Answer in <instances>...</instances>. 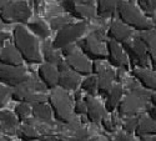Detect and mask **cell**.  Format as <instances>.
Returning a JSON list of instances; mask_svg holds the SVG:
<instances>
[{
	"instance_id": "6da1fadb",
	"label": "cell",
	"mask_w": 156,
	"mask_h": 141,
	"mask_svg": "<svg viewBox=\"0 0 156 141\" xmlns=\"http://www.w3.org/2000/svg\"><path fill=\"white\" fill-rule=\"evenodd\" d=\"M12 40L14 46L19 51L23 60L28 64H40L43 56L40 54V45L37 39L31 35L28 29L21 24L15 25L12 30Z\"/></svg>"
},
{
	"instance_id": "7a4b0ae2",
	"label": "cell",
	"mask_w": 156,
	"mask_h": 141,
	"mask_svg": "<svg viewBox=\"0 0 156 141\" xmlns=\"http://www.w3.org/2000/svg\"><path fill=\"white\" fill-rule=\"evenodd\" d=\"M49 105L54 118L64 124H69L74 120V105L70 95L62 89H53L48 96Z\"/></svg>"
},
{
	"instance_id": "3957f363",
	"label": "cell",
	"mask_w": 156,
	"mask_h": 141,
	"mask_svg": "<svg viewBox=\"0 0 156 141\" xmlns=\"http://www.w3.org/2000/svg\"><path fill=\"white\" fill-rule=\"evenodd\" d=\"M130 91L131 93L125 96L116 108L120 116H135L147 106V101L150 100V93L146 91V89H141L137 85H133Z\"/></svg>"
},
{
	"instance_id": "277c9868",
	"label": "cell",
	"mask_w": 156,
	"mask_h": 141,
	"mask_svg": "<svg viewBox=\"0 0 156 141\" xmlns=\"http://www.w3.org/2000/svg\"><path fill=\"white\" fill-rule=\"evenodd\" d=\"M116 14L120 21L127 25L129 28H133L137 31L151 30V23L131 2L121 0L116 8Z\"/></svg>"
},
{
	"instance_id": "5b68a950",
	"label": "cell",
	"mask_w": 156,
	"mask_h": 141,
	"mask_svg": "<svg viewBox=\"0 0 156 141\" xmlns=\"http://www.w3.org/2000/svg\"><path fill=\"white\" fill-rule=\"evenodd\" d=\"M31 16V10L25 0L10 2L0 12L3 24H27Z\"/></svg>"
},
{
	"instance_id": "8992f818",
	"label": "cell",
	"mask_w": 156,
	"mask_h": 141,
	"mask_svg": "<svg viewBox=\"0 0 156 141\" xmlns=\"http://www.w3.org/2000/svg\"><path fill=\"white\" fill-rule=\"evenodd\" d=\"M102 36L99 33H91L84 39L77 40V48L81 50V53L86 55L89 59L94 61L96 60H105L106 59V45L102 43Z\"/></svg>"
},
{
	"instance_id": "52a82bcc",
	"label": "cell",
	"mask_w": 156,
	"mask_h": 141,
	"mask_svg": "<svg viewBox=\"0 0 156 141\" xmlns=\"http://www.w3.org/2000/svg\"><path fill=\"white\" fill-rule=\"evenodd\" d=\"M87 29V24L86 21H79V23H71L68 26L62 28L61 30L58 31L56 36L53 43V46L58 50L75 44L77 40H80V37L85 34Z\"/></svg>"
},
{
	"instance_id": "ba28073f",
	"label": "cell",
	"mask_w": 156,
	"mask_h": 141,
	"mask_svg": "<svg viewBox=\"0 0 156 141\" xmlns=\"http://www.w3.org/2000/svg\"><path fill=\"white\" fill-rule=\"evenodd\" d=\"M122 49L126 55H129L130 60L137 68H147L149 66V55L144 43L139 36H134L122 43Z\"/></svg>"
},
{
	"instance_id": "9c48e42d",
	"label": "cell",
	"mask_w": 156,
	"mask_h": 141,
	"mask_svg": "<svg viewBox=\"0 0 156 141\" xmlns=\"http://www.w3.org/2000/svg\"><path fill=\"white\" fill-rule=\"evenodd\" d=\"M29 74L23 65L21 66H8L0 64V83L5 86L14 89L15 86L27 81Z\"/></svg>"
},
{
	"instance_id": "30bf717a",
	"label": "cell",
	"mask_w": 156,
	"mask_h": 141,
	"mask_svg": "<svg viewBox=\"0 0 156 141\" xmlns=\"http://www.w3.org/2000/svg\"><path fill=\"white\" fill-rule=\"evenodd\" d=\"M45 90H46V87L40 80H37L34 78V76L29 75L27 81H24L23 84H20L12 89L11 99L14 101L24 102L27 100V97L29 95H31L33 93H43Z\"/></svg>"
},
{
	"instance_id": "8fae6325",
	"label": "cell",
	"mask_w": 156,
	"mask_h": 141,
	"mask_svg": "<svg viewBox=\"0 0 156 141\" xmlns=\"http://www.w3.org/2000/svg\"><path fill=\"white\" fill-rule=\"evenodd\" d=\"M65 62L66 65L70 68V70H73L74 72H76L77 75H90L91 72V62H90V59L84 55L79 48H76L73 53L68 56H65Z\"/></svg>"
},
{
	"instance_id": "7c38bea8",
	"label": "cell",
	"mask_w": 156,
	"mask_h": 141,
	"mask_svg": "<svg viewBox=\"0 0 156 141\" xmlns=\"http://www.w3.org/2000/svg\"><path fill=\"white\" fill-rule=\"evenodd\" d=\"M106 59L111 66L119 68L122 70H129V58L122 46L114 40H109L106 43Z\"/></svg>"
},
{
	"instance_id": "4fadbf2b",
	"label": "cell",
	"mask_w": 156,
	"mask_h": 141,
	"mask_svg": "<svg viewBox=\"0 0 156 141\" xmlns=\"http://www.w3.org/2000/svg\"><path fill=\"white\" fill-rule=\"evenodd\" d=\"M62 6L74 18L81 21H87L96 15V8H94V5L83 4L77 0H64Z\"/></svg>"
},
{
	"instance_id": "5bb4252c",
	"label": "cell",
	"mask_w": 156,
	"mask_h": 141,
	"mask_svg": "<svg viewBox=\"0 0 156 141\" xmlns=\"http://www.w3.org/2000/svg\"><path fill=\"white\" fill-rule=\"evenodd\" d=\"M56 69L59 71V83L58 86H60L62 90L66 91H73L76 90L77 86L80 85V75H77L70 68L66 65V62L64 60L56 65Z\"/></svg>"
},
{
	"instance_id": "9a60e30c",
	"label": "cell",
	"mask_w": 156,
	"mask_h": 141,
	"mask_svg": "<svg viewBox=\"0 0 156 141\" xmlns=\"http://www.w3.org/2000/svg\"><path fill=\"white\" fill-rule=\"evenodd\" d=\"M37 76L39 80H40L46 89H56L58 83H59V71L56 69L55 65H51V64H41L37 69Z\"/></svg>"
},
{
	"instance_id": "2e32d148",
	"label": "cell",
	"mask_w": 156,
	"mask_h": 141,
	"mask_svg": "<svg viewBox=\"0 0 156 141\" xmlns=\"http://www.w3.org/2000/svg\"><path fill=\"white\" fill-rule=\"evenodd\" d=\"M84 100L86 104V118L90 122H100L106 116L105 108L100 104V101H98V99H95V96L86 95Z\"/></svg>"
},
{
	"instance_id": "e0dca14e",
	"label": "cell",
	"mask_w": 156,
	"mask_h": 141,
	"mask_svg": "<svg viewBox=\"0 0 156 141\" xmlns=\"http://www.w3.org/2000/svg\"><path fill=\"white\" fill-rule=\"evenodd\" d=\"M133 35L131 28H129L127 25L121 23L120 20H114L108 30V36L110 37V40H114L119 44H122L124 41L129 40Z\"/></svg>"
},
{
	"instance_id": "ac0fdd59",
	"label": "cell",
	"mask_w": 156,
	"mask_h": 141,
	"mask_svg": "<svg viewBox=\"0 0 156 141\" xmlns=\"http://www.w3.org/2000/svg\"><path fill=\"white\" fill-rule=\"evenodd\" d=\"M19 127V120L8 110H0V132H3L5 136L15 135Z\"/></svg>"
},
{
	"instance_id": "d6986e66",
	"label": "cell",
	"mask_w": 156,
	"mask_h": 141,
	"mask_svg": "<svg viewBox=\"0 0 156 141\" xmlns=\"http://www.w3.org/2000/svg\"><path fill=\"white\" fill-rule=\"evenodd\" d=\"M23 58L14 45H6L0 51V64L8 66H21Z\"/></svg>"
},
{
	"instance_id": "ffe728a7",
	"label": "cell",
	"mask_w": 156,
	"mask_h": 141,
	"mask_svg": "<svg viewBox=\"0 0 156 141\" xmlns=\"http://www.w3.org/2000/svg\"><path fill=\"white\" fill-rule=\"evenodd\" d=\"M134 78L147 90L156 91V74L146 68H135L133 70Z\"/></svg>"
},
{
	"instance_id": "44dd1931",
	"label": "cell",
	"mask_w": 156,
	"mask_h": 141,
	"mask_svg": "<svg viewBox=\"0 0 156 141\" xmlns=\"http://www.w3.org/2000/svg\"><path fill=\"white\" fill-rule=\"evenodd\" d=\"M96 78H98V93L100 95H108L116 79L115 71L106 66Z\"/></svg>"
},
{
	"instance_id": "7402d4cb",
	"label": "cell",
	"mask_w": 156,
	"mask_h": 141,
	"mask_svg": "<svg viewBox=\"0 0 156 141\" xmlns=\"http://www.w3.org/2000/svg\"><path fill=\"white\" fill-rule=\"evenodd\" d=\"M141 41L144 43L149 59L151 60L154 68L156 69V30H146V31H141L137 35Z\"/></svg>"
},
{
	"instance_id": "603a6c76",
	"label": "cell",
	"mask_w": 156,
	"mask_h": 141,
	"mask_svg": "<svg viewBox=\"0 0 156 141\" xmlns=\"http://www.w3.org/2000/svg\"><path fill=\"white\" fill-rule=\"evenodd\" d=\"M122 94H124V89H122V86L120 84L112 85V87L110 89V91L106 95L108 97H106V101H105V110L111 112V111H114L116 108H118L119 102L121 101Z\"/></svg>"
},
{
	"instance_id": "cb8c5ba5",
	"label": "cell",
	"mask_w": 156,
	"mask_h": 141,
	"mask_svg": "<svg viewBox=\"0 0 156 141\" xmlns=\"http://www.w3.org/2000/svg\"><path fill=\"white\" fill-rule=\"evenodd\" d=\"M135 134L139 137L156 135V121L150 116H141L139 118V122L135 129Z\"/></svg>"
},
{
	"instance_id": "d4e9b609",
	"label": "cell",
	"mask_w": 156,
	"mask_h": 141,
	"mask_svg": "<svg viewBox=\"0 0 156 141\" xmlns=\"http://www.w3.org/2000/svg\"><path fill=\"white\" fill-rule=\"evenodd\" d=\"M43 58L46 61V64H51V65H59L62 61V55L61 53L56 51L58 49H55L53 46V43H50L49 40H45L43 44Z\"/></svg>"
},
{
	"instance_id": "484cf974",
	"label": "cell",
	"mask_w": 156,
	"mask_h": 141,
	"mask_svg": "<svg viewBox=\"0 0 156 141\" xmlns=\"http://www.w3.org/2000/svg\"><path fill=\"white\" fill-rule=\"evenodd\" d=\"M16 134H18L19 139L23 141H35V140H41V137H43L40 131H37L36 127L28 121L24 125H20L18 127Z\"/></svg>"
},
{
	"instance_id": "4316f807",
	"label": "cell",
	"mask_w": 156,
	"mask_h": 141,
	"mask_svg": "<svg viewBox=\"0 0 156 141\" xmlns=\"http://www.w3.org/2000/svg\"><path fill=\"white\" fill-rule=\"evenodd\" d=\"M121 0H96V14L108 18L116 12V8H118L119 3Z\"/></svg>"
},
{
	"instance_id": "83f0119b",
	"label": "cell",
	"mask_w": 156,
	"mask_h": 141,
	"mask_svg": "<svg viewBox=\"0 0 156 141\" xmlns=\"http://www.w3.org/2000/svg\"><path fill=\"white\" fill-rule=\"evenodd\" d=\"M89 139V132L84 127H80L77 124L74 122L73 132L70 134H62L59 136L58 141H86Z\"/></svg>"
},
{
	"instance_id": "f1b7e54d",
	"label": "cell",
	"mask_w": 156,
	"mask_h": 141,
	"mask_svg": "<svg viewBox=\"0 0 156 141\" xmlns=\"http://www.w3.org/2000/svg\"><path fill=\"white\" fill-rule=\"evenodd\" d=\"M31 115L40 121H50L51 116H53V111H51L50 105L46 102H41V104H35L31 106Z\"/></svg>"
},
{
	"instance_id": "f546056e",
	"label": "cell",
	"mask_w": 156,
	"mask_h": 141,
	"mask_svg": "<svg viewBox=\"0 0 156 141\" xmlns=\"http://www.w3.org/2000/svg\"><path fill=\"white\" fill-rule=\"evenodd\" d=\"M29 30L33 31L36 36H39L40 39L46 40L50 35V29L48 28V25L43 20H35L29 24Z\"/></svg>"
},
{
	"instance_id": "4dcf8cb0",
	"label": "cell",
	"mask_w": 156,
	"mask_h": 141,
	"mask_svg": "<svg viewBox=\"0 0 156 141\" xmlns=\"http://www.w3.org/2000/svg\"><path fill=\"white\" fill-rule=\"evenodd\" d=\"M14 114L18 118L19 122L28 120V118L31 115V106L27 102H19V104L14 108Z\"/></svg>"
},
{
	"instance_id": "1f68e13d",
	"label": "cell",
	"mask_w": 156,
	"mask_h": 141,
	"mask_svg": "<svg viewBox=\"0 0 156 141\" xmlns=\"http://www.w3.org/2000/svg\"><path fill=\"white\" fill-rule=\"evenodd\" d=\"M81 89L86 91L89 95H95L98 91V78L96 76H87V78L81 83Z\"/></svg>"
},
{
	"instance_id": "d6a6232c",
	"label": "cell",
	"mask_w": 156,
	"mask_h": 141,
	"mask_svg": "<svg viewBox=\"0 0 156 141\" xmlns=\"http://www.w3.org/2000/svg\"><path fill=\"white\" fill-rule=\"evenodd\" d=\"M73 19L70 16H56L50 20V28L51 30H61L62 28L70 25Z\"/></svg>"
},
{
	"instance_id": "836d02e7",
	"label": "cell",
	"mask_w": 156,
	"mask_h": 141,
	"mask_svg": "<svg viewBox=\"0 0 156 141\" xmlns=\"http://www.w3.org/2000/svg\"><path fill=\"white\" fill-rule=\"evenodd\" d=\"M137 4L145 14L154 16L156 12V0H137Z\"/></svg>"
},
{
	"instance_id": "e575fe53",
	"label": "cell",
	"mask_w": 156,
	"mask_h": 141,
	"mask_svg": "<svg viewBox=\"0 0 156 141\" xmlns=\"http://www.w3.org/2000/svg\"><path fill=\"white\" fill-rule=\"evenodd\" d=\"M48 100V96L43 93H33L31 95H29L27 97V100H25L24 102H27V104H29L30 106L35 105V104H41V102H46Z\"/></svg>"
},
{
	"instance_id": "d590c367",
	"label": "cell",
	"mask_w": 156,
	"mask_h": 141,
	"mask_svg": "<svg viewBox=\"0 0 156 141\" xmlns=\"http://www.w3.org/2000/svg\"><path fill=\"white\" fill-rule=\"evenodd\" d=\"M11 93H12L11 87L5 86V85L0 86V110H2L6 105V102L11 99Z\"/></svg>"
},
{
	"instance_id": "8d00e7d4",
	"label": "cell",
	"mask_w": 156,
	"mask_h": 141,
	"mask_svg": "<svg viewBox=\"0 0 156 141\" xmlns=\"http://www.w3.org/2000/svg\"><path fill=\"white\" fill-rule=\"evenodd\" d=\"M137 122H139V118L137 116H130L127 118L125 121H124V125H122V130L127 134H133L137 126Z\"/></svg>"
},
{
	"instance_id": "74e56055",
	"label": "cell",
	"mask_w": 156,
	"mask_h": 141,
	"mask_svg": "<svg viewBox=\"0 0 156 141\" xmlns=\"http://www.w3.org/2000/svg\"><path fill=\"white\" fill-rule=\"evenodd\" d=\"M74 114L75 115H86V104L85 100H77L74 104Z\"/></svg>"
},
{
	"instance_id": "f35d334b",
	"label": "cell",
	"mask_w": 156,
	"mask_h": 141,
	"mask_svg": "<svg viewBox=\"0 0 156 141\" xmlns=\"http://www.w3.org/2000/svg\"><path fill=\"white\" fill-rule=\"evenodd\" d=\"M131 135L125 132V131H121V132H118L115 136H114V140L112 141H129V140H131Z\"/></svg>"
},
{
	"instance_id": "ab89813d",
	"label": "cell",
	"mask_w": 156,
	"mask_h": 141,
	"mask_svg": "<svg viewBox=\"0 0 156 141\" xmlns=\"http://www.w3.org/2000/svg\"><path fill=\"white\" fill-rule=\"evenodd\" d=\"M101 122H102V125H104V127H105V130L106 131H109V132H112L114 131V125H112V121L110 120V119H108L106 116L102 120H101Z\"/></svg>"
},
{
	"instance_id": "60d3db41",
	"label": "cell",
	"mask_w": 156,
	"mask_h": 141,
	"mask_svg": "<svg viewBox=\"0 0 156 141\" xmlns=\"http://www.w3.org/2000/svg\"><path fill=\"white\" fill-rule=\"evenodd\" d=\"M10 39V34L2 31L0 33V48H4V44Z\"/></svg>"
},
{
	"instance_id": "b9f144b4",
	"label": "cell",
	"mask_w": 156,
	"mask_h": 141,
	"mask_svg": "<svg viewBox=\"0 0 156 141\" xmlns=\"http://www.w3.org/2000/svg\"><path fill=\"white\" fill-rule=\"evenodd\" d=\"M149 116H150L152 120H155V121H156V106H154V108L149 109Z\"/></svg>"
},
{
	"instance_id": "7bdbcfd3",
	"label": "cell",
	"mask_w": 156,
	"mask_h": 141,
	"mask_svg": "<svg viewBox=\"0 0 156 141\" xmlns=\"http://www.w3.org/2000/svg\"><path fill=\"white\" fill-rule=\"evenodd\" d=\"M142 141H156V135H150V136H142Z\"/></svg>"
},
{
	"instance_id": "ee69618b",
	"label": "cell",
	"mask_w": 156,
	"mask_h": 141,
	"mask_svg": "<svg viewBox=\"0 0 156 141\" xmlns=\"http://www.w3.org/2000/svg\"><path fill=\"white\" fill-rule=\"evenodd\" d=\"M11 2V0H0V12H2V10Z\"/></svg>"
},
{
	"instance_id": "f6af8a7d",
	"label": "cell",
	"mask_w": 156,
	"mask_h": 141,
	"mask_svg": "<svg viewBox=\"0 0 156 141\" xmlns=\"http://www.w3.org/2000/svg\"><path fill=\"white\" fill-rule=\"evenodd\" d=\"M150 102H151L154 106H156V93L152 94V95H150Z\"/></svg>"
},
{
	"instance_id": "bcb514c9",
	"label": "cell",
	"mask_w": 156,
	"mask_h": 141,
	"mask_svg": "<svg viewBox=\"0 0 156 141\" xmlns=\"http://www.w3.org/2000/svg\"><path fill=\"white\" fill-rule=\"evenodd\" d=\"M77 2H80L83 4H87V5H94L95 0H77Z\"/></svg>"
},
{
	"instance_id": "7dc6e473",
	"label": "cell",
	"mask_w": 156,
	"mask_h": 141,
	"mask_svg": "<svg viewBox=\"0 0 156 141\" xmlns=\"http://www.w3.org/2000/svg\"><path fill=\"white\" fill-rule=\"evenodd\" d=\"M77 100H81V91L80 90H77L75 93V101H77Z\"/></svg>"
},
{
	"instance_id": "c3c4849f",
	"label": "cell",
	"mask_w": 156,
	"mask_h": 141,
	"mask_svg": "<svg viewBox=\"0 0 156 141\" xmlns=\"http://www.w3.org/2000/svg\"><path fill=\"white\" fill-rule=\"evenodd\" d=\"M0 141H10L6 136H2V137H0Z\"/></svg>"
},
{
	"instance_id": "681fc988",
	"label": "cell",
	"mask_w": 156,
	"mask_h": 141,
	"mask_svg": "<svg viewBox=\"0 0 156 141\" xmlns=\"http://www.w3.org/2000/svg\"><path fill=\"white\" fill-rule=\"evenodd\" d=\"M152 21H154V25H155V29H156V14L152 16Z\"/></svg>"
},
{
	"instance_id": "f907efd6",
	"label": "cell",
	"mask_w": 156,
	"mask_h": 141,
	"mask_svg": "<svg viewBox=\"0 0 156 141\" xmlns=\"http://www.w3.org/2000/svg\"><path fill=\"white\" fill-rule=\"evenodd\" d=\"M3 26H4V24H3V21H2V20H0V33L3 31Z\"/></svg>"
},
{
	"instance_id": "816d5d0a",
	"label": "cell",
	"mask_w": 156,
	"mask_h": 141,
	"mask_svg": "<svg viewBox=\"0 0 156 141\" xmlns=\"http://www.w3.org/2000/svg\"><path fill=\"white\" fill-rule=\"evenodd\" d=\"M129 141H136V140H134V139H131V140H129Z\"/></svg>"
},
{
	"instance_id": "f5cc1de1",
	"label": "cell",
	"mask_w": 156,
	"mask_h": 141,
	"mask_svg": "<svg viewBox=\"0 0 156 141\" xmlns=\"http://www.w3.org/2000/svg\"><path fill=\"white\" fill-rule=\"evenodd\" d=\"M20 141H23V140H20Z\"/></svg>"
},
{
	"instance_id": "db71d44e",
	"label": "cell",
	"mask_w": 156,
	"mask_h": 141,
	"mask_svg": "<svg viewBox=\"0 0 156 141\" xmlns=\"http://www.w3.org/2000/svg\"><path fill=\"white\" fill-rule=\"evenodd\" d=\"M0 137H2V136H0Z\"/></svg>"
}]
</instances>
